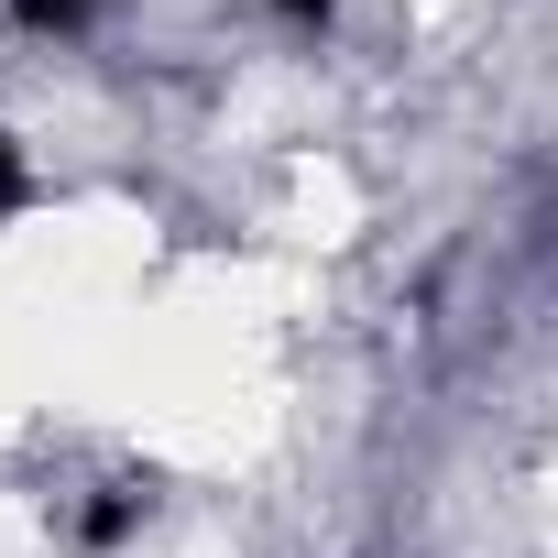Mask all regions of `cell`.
<instances>
[{"instance_id":"2","label":"cell","mask_w":558,"mask_h":558,"mask_svg":"<svg viewBox=\"0 0 558 558\" xmlns=\"http://www.w3.org/2000/svg\"><path fill=\"white\" fill-rule=\"evenodd\" d=\"M12 12H23L34 34H66V23H88V0H12Z\"/></svg>"},{"instance_id":"1","label":"cell","mask_w":558,"mask_h":558,"mask_svg":"<svg viewBox=\"0 0 558 558\" xmlns=\"http://www.w3.org/2000/svg\"><path fill=\"white\" fill-rule=\"evenodd\" d=\"M23 197H34V175H23V143H12V132H0V219H12Z\"/></svg>"},{"instance_id":"3","label":"cell","mask_w":558,"mask_h":558,"mask_svg":"<svg viewBox=\"0 0 558 558\" xmlns=\"http://www.w3.org/2000/svg\"><path fill=\"white\" fill-rule=\"evenodd\" d=\"M286 12H296V23H329V0H286Z\"/></svg>"}]
</instances>
